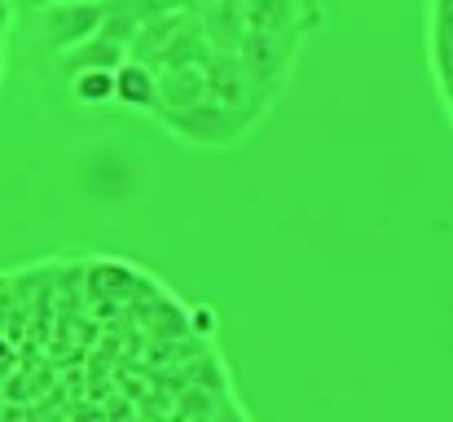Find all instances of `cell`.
Segmentation results:
<instances>
[{
	"label": "cell",
	"instance_id": "obj_8",
	"mask_svg": "<svg viewBox=\"0 0 453 422\" xmlns=\"http://www.w3.org/2000/svg\"><path fill=\"white\" fill-rule=\"evenodd\" d=\"M66 97L80 111H106L115 106V71H84L66 84Z\"/></svg>",
	"mask_w": 453,
	"mask_h": 422
},
{
	"label": "cell",
	"instance_id": "obj_2",
	"mask_svg": "<svg viewBox=\"0 0 453 422\" xmlns=\"http://www.w3.org/2000/svg\"><path fill=\"white\" fill-rule=\"evenodd\" d=\"M102 18H106V0H53V4H40L35 9V27H40L35 44L49 58H58L71 44L97 35L102 31Z\"/></svg>",
	"mask_w": 453,
	"mask_h": 422
},
{
	"label": "cell",
	"instance_id": "obj_3",
	"mask_svg": "<svg viewBox=\"0 0 453 422\" xmlns=\"http://www.w3.org/2000/svg\"><path fill=\"white\" fill-rule=\"evenodd\" d=\"M158 128L172 133V137L189 141V145H234V141H242L247 133H251L238 115H229V111H225L220 102H211V97H203V102L189 106L185 115L163 119Z\"/></svg>",
	"mask_w": 453,
	"mask_h": 422
},
{
	"label": "cell",
	"instance_id": "obj_6",
	"mask_svg": "<svg viewBox=\"0 0 453 422\" xmlns=\"http://www.w3.org/2000/svg\"><path fill=\"white\" fill-rule=\"evenodd\" d=\"M207 40L216 44V53H238L242 40L251 35V18H247V0H211L198 13Z\"/></svg>",
	"mask_w": 453,
	"mask_h": 422
},
{
	"label": "cell",
	"instance_id": "obj_1",
	"mask_svg": "<svg viewBox=\"0 0 453 422\" xmlns=\"http://www.w3.org/2000/svg\"><path fill=\"white\" fill-rule=\"evenodd\" d=\"M207 97L220 102L229 115H238L247 128H256V124L265 119V111L278 102V97L251 75V66H247L238 53H216V58L207 62Z\"/></svg>",
	"mask_w": 453,
	"mask_h": 422
},
{
	"label": "cell",
	"instance_id": "obj_4",
	"mask_svg": "<svg viewBox=\"0 0 453 422\" xmlns=\"http://www.w3.org/2000/svg\"><path fill=\"white\" fill-rule=\"evenodd\" d=\"M128 62V44H119V40H111V35H88V40H80V44H71L66 53H58L53 58V71H58V80H62V88L75 80V75H84V71H119Z\"/></svg>",
	"mask_w": 453,
	"mask_h": 422
},
{
	"label": "cell",
	"instance_id": "obj_7",
	"mask_svg": "<svg viewBox=\"0 0 453 422\" xmlns=\"http://www.w3.org/2000/svg\"><path fill=\"white\" fill-rule=\"evenodd\" d=\"M115 106L137 111V115H154V111H158V71L128 58V62L115 71Z\"/></svg>",
	"mask_w": 453,
	"mask_h": 422
},
{
	"label": "cell",
	"instance_id": "obj_5",
	"mask_svg": "<svg viewBox=\"0 0 453 422\" xmlns=\"http://www.w3.org/2000/svg\"><path fill=\"white\" fill-rule=\"evenodd\" d=\"M203 97H207V66H167L158 71V111L150 119L163 124L172 115H185Z\"/></svg>",
	"mask_w": 453,
	"mask_h": 422
}]
</instances>
